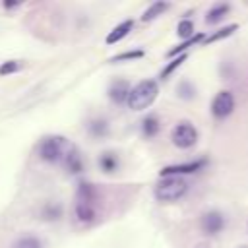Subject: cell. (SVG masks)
<instances>
[{
  "label": "cell",
  "mask_w": 248,
  "mask_h": 248,
  "mask_svg": "<svg viewBox=\"0 0 248 248\" xmlns=\"http://www.w3.org/2000/svg\"><path fill=\"white\" fill-rule=\"evenodd\" d=\"M74 217L81 225H91L99 217V190L89 180H79L74 196Z\"/></svg>",
  "instance_id": "6da1fadb"
},
{
  "label": "cell",
  "mask_w": 248,
  "mask_h": 248,
  "mask_svg": "<svg viewBox=\"0 0 248 248\" xmlns=\"http://www.w3.org/2000/svg\"><path fill=\"white\" fill-rule=\"evenodd\" d=\"M72 145L74 143L68 138H64L60 134H48V136L41 138V141L37 145V155L41 161H45L48 165H62V161Z\"/></svg>",
  "instance_id": "7a4b0ae2"
},
{
  "label": "cell",
  "mask_w": 248,
  "mask_h": 248,
  "mask_svg": "<svg viewBox=\"0 0 248 248\" xmlns=\"http://www.w3.org/2000/svg\"><path fill=\"white\" fill-rule=\"evenodd\" d=\"M157 95H159V83L155 79H141L136 85H132V89L128 93V99H126V105H128L130 110L141 112V110H147L153 105Z\"/></svg>",
  "instance_id": "3957f363"
},
{
  "label": "cell",
  "mask_w": 248,
  "mask_h": 248,
  "mask_svg": "<svg viewBox=\"0 0 248 248\" xmlns=\"http://www.w3.org/2000/svg\"><path fill=\"white\" fill-rule=\"evenodd\" d=\"M188 192V182L184 176H163L153 188L155 200L163 203H172L184 198Z\"/></svg>",
  "instance_id": "277c9868"
},
{
  "label": "cell",
  "mask_w": 248,
  "mask_h": 248,
  "mask_svg": "<svg viewBox=\"0 0 248 248\" xmlns=\"http://www.w3.org/2000/svg\"><path fill=\"white\" fill-rule=\"evenodd\" d=\"M198 136H200L198 134V128L192 122H188V120L176 122V126L170 132V140H172V143L178 149H190V147H194L198 143Z\"/></svg>",
  "instance_id": "5b68a950"
},
{
  "label": "cell",
  "mask_w": 248,
  "mask_h": 248,
  "mask_svg": "<svg viewBox=\"0 0 248 248\" xmlns=\"http://www.w3.org/2000/svg\"><path fill=\"white\" fill-rule=\"evenodd\" d=\"M227 227V217L219 209H207L200 215V231L205 236H217Z\"/></svg>",
  "instance_id": "8992f818"
},
{
  "label": "cell",
  "mask_w": 248,
  "mask_h": 248,
  "mask_svg": "<svg viewBox=\"0 0 248 248\" xmlns=\"http://www.w3.org/2000/svg\"><path fill=\"white\" fill-rule=\"evenodd\" d=\"M209 110H211L213 118L225 120V118L231 116V112L234 110V95H232L231 91H227V89L217 91L215 97H213V101H211V108H209Z\"/></svg>",
  "instance_id": "52a82bcc"
},
{
  "label": "cell",
  "mask_w": 248,
  "mask_h": 248,
  "mask_svg": "<svg viewBox=\"0 0 248 248\" xmlns=\"http://www.w3.org/2000/svg\"><path fill=\"white\" fill-rule=\"evenodd\" d=\"M207 165V159H194L188 163H176V165H169L165 169L159 170V176H184V174H194L198 170H202Z\"/></svg>",
  "instance_id": "ba28073f"
},
{
  "label": "cell",
  "mask_w": 248,
  "mask_h": 248,
  "mask_svg": "<svg viewBox=\"0 0 248 248\" xmlns=\"http://www.w3.org/2000/svg\"><path fill=\"white\" fill-rule=\"evenodd\" d=\"M132 89V83L124 78H116L108 83L107 87V95L110 99V103L114 105H126V99H128V93Z\"/></svg>",
  "instance_id": "9c48e42d"
},
{
  "label": "cell",
  "mask_w": 248,
  "mask_h": 248,
  "mask_svg": "<svg viewBox=\"0 0 248 248\" xmlns=\"http://www.w3.org/2000/svg\"><path fill=\"white\" fill-rule=\"evenodd\" d=\"M62 167L66 169L68 174H81L83 169H85V163H83V157L79 153V149L76 145L70 147V151L66 153L64 161H62Z\"/></svg>",
  "instance_id": "30bf717a"
},
{
  "label": "cell",
  "mask_w": 248,
  "mask_h": 248,
  "mask_svg": "<svg viewBox=\"0 0 248 248\" xmlns=\"http://www.w3.org/2000/svg\"><path fill=\"white\" fill-rule=\"evenodd\" d=\"M85 132L89 134V138L93 140H103L108 136L110 132V126H108V120L97 116V118H91L87 124H85Z\"/></svg>",
  "instance_id": "8fae6325"
},
{
  "label": "cell",
  "mask_w": 248,
  "mask_h": 248,
  "mask_svg": "<svg viewBox=\"0 0 248 248\" xmlns=\"http://www.w3.org/2000/svg\"><path fill=\"white\" fill-rule=\"evenodd\" d=\"M132 29H134V19H124L122 23H118L116 27H112V29L108 31V35L105 37V43H107V45H116V43H120L124 37H128Z\"/></svg>",
  "instance_id": "7c38bea8"
},
{
  "label": "cell",
  "mask_w": 248,
  "mask_h": 248,
  "mask_svg": "<svg viewBox=\"0 0 248 248\" xmlns=\"http://www.w3.org/2000/svg\"><path fill=\"white\" fill-rule=\"evenodd\" d=\"M97 165H99V169L105 172V174H112V172H116L118 169H120V159H118V153L116 151H103L101 155H99V159H97Z\"/></svg>",
  "instance_id": "4fadbf2b"
},
{
  "label": "cell",
  "mask_w": 248,
  "mask_h": 248,
  "mask_svg": "<svg viewBox=\"0 0 248 248\" xmlns=\"http://www.w3.org/2000/svg\"><path fill=\"white\" fill-rule=\"evenodd\" d=\"M231 12V4L229 2H217V4H213L209 10H207V14H205V23L207 25H217V23H221L223 19H225V16Z\"/></svg>",
  "instance_id": "5bb4252c"
},
{
  "label": "cell",
  "mask_w": 248,
  "mask_h": 248,
  "mask_svg": "<svg viewBox=\"0 0 248 248\" xmlns=\"http://www.w3.org/2000/svg\"><path fill=\"white\" fill-rule=\"evenodd\" d=\"M159 130H161V120H159L157 114L149 112L147 116L141 118V134H143L147 140L155 138V136L159 134Z\"/></svg>",
  "instance_id": "9a60e30c"
},
{
  "label": "cell",
  "mask_w": 248,
  "mask_h": 248,
  "mask_svg": "<svg viewBox=\"0 0 248 248\" xmlns=\"http://www.w3.org/2000/svg\"><path fill=\"white\" fill-rule=\"evenodd\" d=\"M39 213H41V219L45 221H58L64 213V205L60 202H45Z\"/></svg>",
  "instance_id": "2e32d148"
},
{
  "label": "cell",
  "mask_w": 248,
  "mask_h": 248,
  "mask_svg": "<svg viewBox=\"0 0 248 248\" xmlns=\"http://www.w3.org/2000/svg\"><path fill=\"white\" fill-rule=\"evenodd\" d=\"M205 39V35L203 33H196L194 37H190V39H186V41H182L180 45H176L174 48H170L169 52H167V56H170V58H174V56H180V54H186V50L190 48V46H198V45H202V41Z\"/></svg>",
  "instance_id": "e0dca14e"
},
{
  "label": "cell",
  "mask_w": 248,
  "mask_h": 248,
  "mask_svg": "<svg viewBox=\"0 0 248 248\" xmlns=\"http://www.w3.org/2000/svg\"><path fill=\"white\" fill-rule=\"evenodd\" d=\"M170 8V2H153L147 6V10L141 14V21H153L159 16H163Z\"/></svg>",
  "instance_id": "ac0fdd59"
},
{
  "label": "cell",
  "mask_w": 248,
  "mask_h": 248,
  "mask_svg": "<svg viewBox=\"0 0 248 248\" xmlns=\"http://www.w3.org/2000/svg\"><path fill=\"white\" fill-rule=\"evenodd\" d=\"M238 29V25L236 23H229V25H225V27H221V29H217L215 33H211V35H207L202 43H205V45H209V43H215V41H221V39H227V37H231L234 31Z\"/></svg>",
  "instance_id": "d6986e66"
},
{
  "label": "cell",
  "mask_w": 248,
  "mask_h": 248,
  "mask_svg": "<svg viewBox=\"0 0 248 248\" xmlns=\"http://www.w3.org/2000/svg\"><path fill=\"white\" fill-rule=\"evenodd\" d=\"M176 95L182 99V101H192L196 97V87L190 79H180L178 85H176Z\"/></svg>",
  "instance_id": "ffe728a7"
},
{
  "label": "cell",
  "mask_w": 248,
  "mask_h": 248,
  "mask_svg": "<svg viewBox=\"0 0 248 248\" xmlns=\"http://www.w3.org/2000/svg\"><path fill=\"white\" fill-rule=\"evenodd\" d=\"M12 248H43V242L33 234H21L14 240Z\"/></svg>",
  "instance_id": "44dd1931"
},
{
  "label": "cell",
  "mask_w": 248,
  "mask_h": 248,
  "mask_svg": "<svg viewBox=\"0 0 248 248\" xmlns=\"http://www.w3.org/2000/svg\"><path fill=\"white\" fill-rule=\"evenodd\" d=\"M176 35H178L182 41H186V39L194 37V21H192L190 17L180 19V21H178V25H176Z\"/></svg>",
  "instance_id": "7402d4cb"
},
{
  "label": "cell",
  "mask_w": 248,
  "mask_h": 248,
  "mask_svg": "<svg viewBox=\"0 0 248 248\" xmlns=\"http://www.w3.org/2000/svg\"><path fill=\"white\" fill-rule=\"evenodd\" d=\"M186 58H188V54H180V56H174V58H172V60H170V62H169V64H167V66L161 70L159 78H161L163 81H165V79H169V76H170V74H172L176 68H180V66H182V62H184Z\"/></svg>",
  "instance_id": "603a6c76"
},
{
  "label": "cell",
  "mask_w": 248,
  "mask_h": 248,
  "mask_svg": "<svg viewBox=\"0 0 248 248\" xmlns=\"http://www.w3.org/2000/svg\"><path fill=\"white\" fill-rule=\"evenodd\" d=\"M143 56H145V52H143L141 48H134V50H124V52H120V54L112 56V58H110V62H126V60H138V58H143Z\"/></svg>",
  "instance_id": "cb8c5ba5"
},
{
  "label": "cell",
  "mask_w": 248,
  "mask_h": 248,
  "mask_svg": "<svg viewBox=\"0 0 248 248\" xmlns=\"http://www.w3.org/2000/svg\"><path fill=\"white\" fill-rule=\"evenodd\" d=\"M23 68L21 60H6L0 64V76H10V74H17Z\"/></svg>",
  "instance_id": "d4e9b609"
},
{
  "label": "cell",
  "mask_w": 248,
  "mask_h": 248,
  "mask_svg": "<svg viewBox=\"0 0 248 248\" xmlns=\"http://www.w3.org/2000/svg\"><path fill=\"white\" fill-rule=\"evenodd\" d=\"M2 8L4 10H16V8H19V2H8V0H4L2 2Z\"/></svg>",
  "instance_id": "484cf974"
},
{
  "label": "cell",
  "mask_w": 248,
  "mask_h": 248,
  "mask_svg": "<svg viewBox=\"0 0 248 248\" xmlns=\"http://www.w3.org/2000/svg\"><path fill=\"white\" fill-rule=\"evenodd\" d=\"M236 248H248V244H238Z\"/></svg>",
  "instance_id": "4316f807"
},
{
  "label": "cell",
  "mask_w": 248,
  "mask_h": 248,
  "mask_svg": "<svg viewBox=\"0 0 248 248\" xmlns=\"http://www.w3.org/2000/svg\"><path fill=\"white\" fill-rule=\"evenodd\" d=\"M198 248H207V246H203V244H200V246H198Z\"/></svg>",
  "instance_id": "83f0119b"
}]
</instances>
